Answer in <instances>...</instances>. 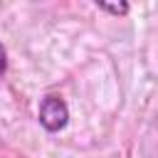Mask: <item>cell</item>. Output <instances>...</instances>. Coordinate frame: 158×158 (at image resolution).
<instances>
[{"mask_svg":"<svg viewBox=\"0 0 158 158\" xmlns=\"http://www.w3.org/2000/svg\"><path fill=\"white\" fill-rule=\"evenodd\" d=\"M37 118H40V126H42L44 131L57 133V131H62V128L69 123V109H67V104H64L62 96L47 94V96H42V101H40Z\"/></svg>","mask_w":158,"mask_h":158,"instance_id":"6da1fadb","label":"cell"},{"mask_svg":"<svg viewBox=\"0 0 158 158\" xmlns=\"http://www.w3.org/2000/svg\"><path fill=\"white\" fill-rule=\"evenodd\" d=\"M99 10H104V12H111V15H126L131 7H128V2H101V0H96L94 2Z\"/></svg>","mask_w":158,"mask_h":158,"instance_id":"7a4b0ae2","label":"cell"},{"mask_svg":"<svg viewBox=\"0 0 158 158\" xmlns=\"http://www.w3.org/2000/svg\"><path fill=\"white\" fill-rule=\"evenodd\" d=\"M5 72H7V52H5V47L0 44V81H2Z\"/></svg>","mask_w":158,"mask_h":158,"instance_id":"3957f363","label":"cell"}]
</instances>
